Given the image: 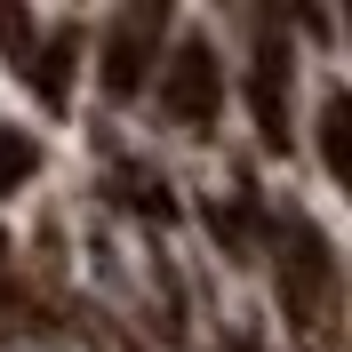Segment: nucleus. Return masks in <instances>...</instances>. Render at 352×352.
I'll use <instances>...</instances> for the list:
<instances>
[{
	"mask_svg": "<svg viewBox=\"0 0 352 352\" xmlns=\"http://www.w3.org/2000/svg\"><path fill=\"white\" fill-rule=\"evenodd\" d=\"M160 112H176L184 129H208L224 112V65H217V48L200 41H176V56L160 65Z\"/></svg>",
	"mask_w": 352,
	"mask_h": 352,
	"instance_id": "f03ea898",
	"label": "nucleus"
},
{
	"mask_svg": "<svg viewBox=\"0 0 352 352\" xmlns=\"http://www.w3.org/2000/svg\"><path fill=\"white\" fill-rule=\"evenodd\" d=\"M24 80H41V104L48 112H65V96H72V32H48V41H32V56H24Z\"/></svg>",
	"mask_w": 352,
	"mask_h": 352,
	"instance_id": "39448f33",
	"label": "nucleus"
},
{
	"mask_svg": "<svg viewBox=\"0 0 352 352\" xmlns=\"http://www.w3.org/2000/svg\"><path fill=\"white\" fill-rule=\"evenodd\" d=\"M344 129H352V104H344V88H336L329 104H320V160H329L336 184L352 176V144H344Z\"/></svg>",
	"mask_w": 352,
	"mask_h": 352,
	"instance_id": "423d86ee",
	"label": "nucleus"
},
{
	"mask_svg": "<svg viewBox=\"0 0 352 352\" xmlns=\"http://www.w3.org/2000/svg\"><path fill=\"white\" fill-rule=\"evenodd\" d=\"M32 168H41V144H32L24 129H0V192H16Z\"/></svg>",
	"mask_w": 352,
	"mask_h": 352,
	"instance_id": "0eeeda50",
	"label": "nucleus"
},
{
	"mask_svg": "<svg viewBox=\"0 0 352 352\" xmlns=\"http://www.w3.org/2000/svg\"><path fill=\"white\" fill-rule=\"evenodd\" d=\"M248 104H256V129L272 153H288V41H280V24H264L256 32V65H248Z\"/></svg>",
	"mask_w": 352,
	"mask_h": 352,
	"instance_id": "7ed1b4c3",
	"label": "nucleus"
},
{
	"mask_svg": "<svg viewBox=\"0 0 352 352\" xmlns=\"http://www.w3.org/2000/svg\"><path fill=\"white\" fill-rule=\"evenodd\" d=\"M280 305L296 329H329L336 312V248L305 217H280Z\"/></svg>",
	"mask_w": 352,
	"mask_h": 352,
	"instance_id": "f257e3e1",
	"label": "nucleus"
},
{
	"mask_svg": "<svg viewBox=\"0 0 352 352\" xmlns=\"http://www.w3.org/2000/svg\"><path fill=\"white\" fill-rule=\"evenodd\" d=\"M144 65H160V8H136V16L112 24V48H104V88L112 96H136Z\"/></svg>",
	"mask_w": 352,
	"mask_h": 352,
	"instance_id": "20e7f679",
	"label": "nucleus"
}]
</instances>
